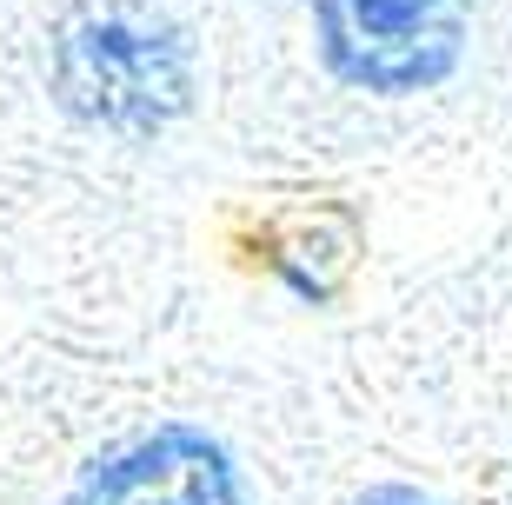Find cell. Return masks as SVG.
I'll return each instance as SVG.
<instances>
[{"label":"cell","instance_id":"obj_1","mask_svg":"<svg viewBox=\"0 0 512 505\" xmlns=\"http://www.w3.org/2000/svg\"><path fill=\"white\" fill-rule=\"evenodd\" d=\"M47 80H54V100L80 127L147 140V133H160L167 120L187 113L193 47L173 20L107 7V14H80L74 27H60Z\"/></svg>","mask_w":512,"mask_h":505},{"label":"cell","instance_id":"obj_2","mask_svg":"<svg viewBox=\"0 0 512 505\" xmlns=\"http://www.w3.org/2000/svg\"><path fill=\"white\" fill-rule=\"evenodd\" d=\"M473 34V0H313V40L340 87L426 94L459 67Z\"/></svg>","mask_w":512,"mask_h":505},{"label":"cell","instance_id":"obj_3","mask_svg":"<svg viewBox=\"0 0 512 505\" xmlns=\"http://www.w3.org/2000/svg\"><path fill=\"white\" fill-rule=\"evenodd\" d=\"M60 505H240V472L220 439L160 426L100 452Z\"/></svg>","mask_w":512,"mask_h":505},{"label":"cell","instance_id":"obj_4","mask_svg":"<svg viewBox=\"0 0 512 505\" xmlns=\"http://www.w3.org/2000/svg\"><path fill=\"white\" fill-rule=\"evenodd\" d=\"M360 505H433V499L413 486H373V492H360Z\"/></svg>","mask_w":512,"mask_h":505}]
</instances>
